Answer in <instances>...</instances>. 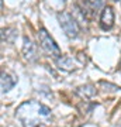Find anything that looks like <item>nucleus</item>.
Here are the masks:
<instances>
[{
    "label": "nucleus",
    "mask_w": 121,
    "mask_h": 127,
    "mask_svg": "<svg viewBox=\"0 0 121 127\" xmlns=\"http://www.w3.org/2000/svg\"><path fill=\"white\" fill-rule=\"evenodd\" d=\"M16 119L23 127H49L52 113L48 106L38 100H25L16 110Z\"/></svg>",
    "instance_id": "f257e3e1"
},
{
    "label": "nucleus",
    "mask_w": 121,
    "mask_h": 127,
    "mask_svg": "<svg viewBox=\"0 0 121 127\" xmlns=\"http://www.w3.org/2000/svg\"><path fill=\"white\" fill-rule=\"evenodd\" d=\"M58 21L61 24V27H62L63 32L66 34V37L69 38H76L79 35V32H80V27H79V24L77 21L75 20V17L72 16L71 13H68V11H61L58 13Z\"/></svg>",
    "instance_id": "f03ea898"
},
{
    "label": "nucleus",
    "mask_w": 121,
    "mask_h": 127,
    "mask_svg": "<svg viewBox=\"0 0 121 127\" xmlns=\"http://www.w3.org/2000/svg\"><path fill=\"white\" fill-rule=\"evenodd\" d=\"M38 41H40L41 48L49 57H54L55 59L61 57V50H59L58 44L54 41V38L48 34V31L45 28H40V31H38Z\"/></svg>",
    "instance_id": "7ed1b4c3"
},
{
    "label": "nucleus",
    "mask_w": 121,
    "mask_h": 127,
    "mask_svg": "<svg viewBox=\"0 0 121 127\" xmlns=\"http://www.w3.org/2000/svg\"><path fill=\"white\" fill-rule=\"evenodd\" d=\"M79 6H80V11L83 13V16L92 18L97 13V10L103 6V0H79Z\"/></svg>",
    "instance_id": "20e7f679"
},
{
    "label": "nucleus",
    "mask_w": 121,
    "mask_h": 127,
    "mask_svg": "<svg viewBox=\"0 0 121 127\" xmlns=\"http://www.w3.org/2000/svg\"><path fill=\"white\" fill-rule=\"evenodd\" d=\"M23 57L25 61L28 62H34L38 58V50H37V45L32 42L28 37H24L23 38V48H21Z\"/></svg>",
    "instance_id": "39448f33"
},
{
    "label": "nucleus",
    "mask_w": 121,
    "mask_h": 127,
    "mask_svg": "<svg viewBox=\"0 0 121 127\" xmlns=\"http://www.w3.org/2000/svg\"><path fill=\"white\" fill-rule=\"evenodd\" d=\"M113 26H114V11H113V7L106 6L100 14V27L104 31H108L113 28Z\"/></svg>",
    "instance_id": "423d86ee"
},
{
    "label": "nucleus",
    "mask_w": 121,
    "mask_h": 127,
    "mask_svg": "<svg viewBox=\"0 0 121 127\" xmlns=\"http://www.w3.org/2000/svg\"><path fill=\"white\" fill-rule=\"evenodd\" d=\"M75 93H76L80 99H85V100H89L92 99V97H94V96L97 95V89H96V86L94 85H92V83H87V85H82V86H77L76 91H75Z\"/></svg>",
    "instance_id": "0eeeda50"
},
{
    "label": "nucleus",
    "mask_w": 121,
    "mask_h": 127,
    "mask_svg": "<svg viewBox=\"0 0 121 127\" xmlns=\"http://www.w3.org/2000/svg\"><path fill=\"white\" fill-rule=\"evenodd\" d=\"M55 64H56V66L59 69H62L65 72H71V71L76 68V64H75L73 58L69 57V55H61L59 58L55 59Z\"/></svg>",
    "instance_id": "6e6552de"
},
{
    "label": "nucleus",
    "mask_w": 121,
    "mask_h": 127,
    "mask_svg": "<svg viewBox=\"0 0 121 127\" xmlns=\"http://www.w3.org/2000/svg\"><path fill=\"white\" fill-rule=\"evenodd\" d=\"M17 83V78L14 75H10L7 72H1V78H0V85H1V92L6 93V92L11 91L14 88V85Z\"/></svg>",
    "instance_id": "1a4fd4ad"
},
{
    "label": "nucleus",
    "mask_w": 121,
    "mask_h": 127,
    "mask_svg": "<svg viewBox=\"0 0 121 127\" xmlns=\"http://www.w3.org/2000/svg\"><path fill=\"white\" fill-rule=\"evenodd\" d=\"M17 37V31L11 27H7V28H3L1 30V41L3 42H7V44H13L14 40Z\"/></svg>",
    "instance_id": "9d476101"
},
{
    "label": "nucleus",
    "mask_w": 121,
    "mask_h": 127,
    "mask_svg": "<svg viewBox=\"0 0 121 127\" xmlns=\"http://www.w3.org/2000/svg\"><path fill=\"white\" fill-rule=\"evenodd\" d=\"M100 85L106 88V91H107V88H110L108 91H111V92L121 91V88H120V86H117V85H113V83H107V82H104V81H100Z\"/></svg>",
    "instance_id": "9b49d317"
},
{
    "label": "nucleus",
    "mask_w": 121,
    "mask_h": 127,
    "mask_svg": "<svg viewBox=\"0 0 121 127\" xmlns=\"http://www.w3.org/2000/svg\"><path fill=\"white\" fill-rule=\"evenodd\" d=\"M113 1H117V0H113Z\"/></svg>",
    "instance_id": "f8f14e48"
},
{
    "label": "nucleus",
    "mask_w": 121,
    "mask_h": 127,
    "mask_svg": "<svg viewBox=\"0 0 121 127\" xmlns=\"http://www.w3.org/2000/svg\"><path fill=\"white\" fill-rule=\"evenodd\" d=\"M1 1H3V0H1Z\"/></svg>",
    "instance_id": "ddd939ff"
}]
</instances>
